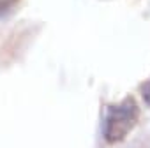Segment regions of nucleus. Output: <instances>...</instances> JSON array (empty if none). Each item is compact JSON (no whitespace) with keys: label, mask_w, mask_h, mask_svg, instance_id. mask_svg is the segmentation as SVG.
Instances as JSON below:
<instances>
[{"label":"nucleus","mask_w":150,"mask_h":148,"mask_svg":"<svg viewBox=\"0 0 150 148\" xmlns=\"http://www.w3.org/2000/svg\"><path fill=\"white\" fill-rule=\"evenodd\" d=\"M139 108L132 95H127L118 104L108 106L106 123H104V139L108 144H117L124 141L129 132L138 125Z\"/></svg>","instance_id":"obj_1"},{"label":"nucleus","mask_w":150,"mask_h":148,"mask_svg":"<svg viewBox=\"0 0 150 148\" xmlns=\"http://www.w3.org/2000/svg\"><path fill=\"white\" fill-rule=\"evenodd\" d=\"M141 97H143V101L146 104H150V81L141 85Z\"/></svg>","instance_id":"obj_2"},{"label":"nucleus","mask_w":150,"mask_h":148,"mask_svg":"<svg viewBox=\"0 0 150 148\" xmlns=\"http://www.w3.org/2000/svg\"><path fill=\"white\" fill-rule=\"evenodd\" d=\"M14 2H16V0H0V16H2L4 13H7Z\"/></svg>","instance_id":"obj_3"}]
</instances>
